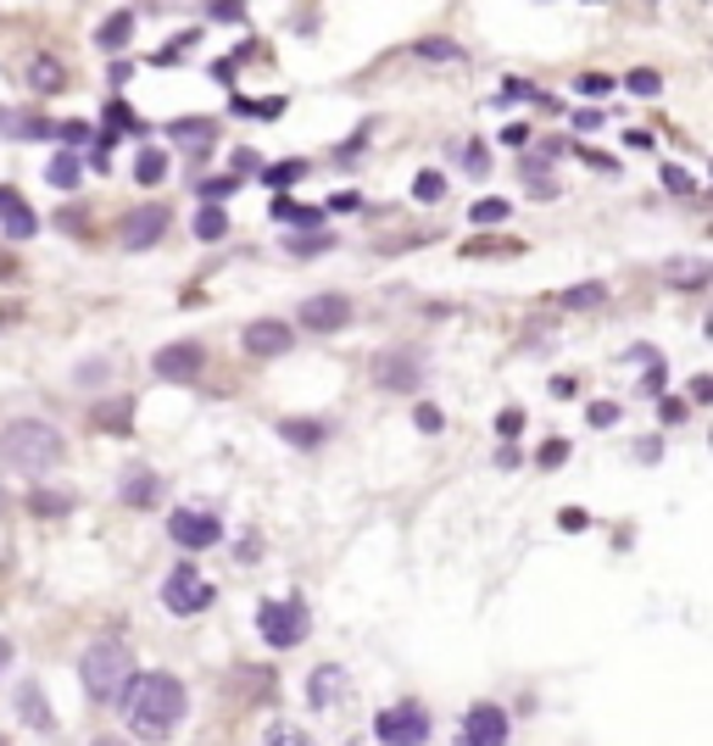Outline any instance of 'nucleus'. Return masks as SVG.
I'll use <instances>...</instances> for the list:
<instances>
[{"instance_id": "40", "label": "nucleus", "mask_w": 713, "mask_h": 746, "mask_svg": "<svg viewBox=\"0 0 713 746\" xmlns=\"http://www.w3.org/2000/svg\"><path fill=\"white\" fill-rule=\"evenodd\" d=\"M107 118H112V129H134V134H140V118H134L123 101H112V107H107Z\"/></svg>"}, {"instance_id": "22", "label": "nucleus", "mask_w": 713, "mask_h": 746, "mask_svg": "<svg viewBox=\"0 0 713 746\" xmlns=\"http://www.w3.org/2000/svg\"><path fill=\"white\" fill-rule=\"evenodd\" d=\"M96 40H101V51H123V46L134 40V12H112V18L101 23Z\"/></svg>"}, {"instance_id": "45", "label": "nucleus", "mask_w": 713, "mask_h": 746, "mask_svg": "<svg viewBox=\"0 0 713 746\" xmlns=\"http://www.w3.org/2000/svg\"><path fill=\"white\" fill-rule=\"evenodd\" d=\"M558 524H563V530H585V524H591V513H585V507H563V513H558Z\"/></svg>"}, {"instance_id": "12", "label": "nucleus", "mask_w": 713, "mask_h": 746, "mask_svg": "<svg viewBox=\"0 0 713 746\" xmlns=\"http://www.w3.org/2000/svg\"><path fill=\"white\" fill-rule=\"evenodd\" d=\"M162 234H168V206H140V212H129V223H123V245H129V251H151Z\"/></svg>"}, {"instance_id": "23", "label": "nucleus", "mask_w": 713, "mask_h": 746, "mask_svg": "<svg viewBox=\"0 0 713 746\" xmlns=\"http://www.w3.org/2000/svg\"><path fill=\"white\" fill-rule=\"evenodd\" d=\"M262 746H312V735L301 724H290V718H273L268 735H262Z\"/></svg>"}, {"instance_id": "13", "label": "nucleus", "mask_w": 713, "mask_h": 746, "mask_svg": "<svg viewBox=\"0 0 713 746\" xmlns=\"http://www.w3.org/2000/svg\"><path fill=\"white\" fill-rule=\"evenodd\" d=\"M245 351H251V356H284V351H290V323H279V317L245 323Z\"/></svg>"}, {"instance_id": "1", "label": "nucleus", "mask_w": 713, "mask_h": 746, "mask_svg": "<svg viewBox=\"0 0 713 746\" xmlns=\"http://www.w3.org/2000/svg\"><path fill=\"white\" fill-rule=\"evenodd\" d=\"M118 707H123V718L140 740H168L190 702H184V685L173 674L151 668V674H129V685L118 690Z\"/></svg>"}, {"instance_id": "26", "label": "nucleus", "mask_w": 713, "mask_h": 746, "mask_svg": "<svg viewBox=\"0 0 713 746\" xmlns=\"http://www.w3.org/2000/svg\"><path fill=\"white\" fill-rule=\"evenodd\" d=\"M195 234H201V240H223V234H229V212H223V206H201V212H195Z\"/></svg>"}, {"instance_id": "17", "label": "nucleus", "mask_w": 713, "mask_h": 746, "mask_svg": "<svg viewBox=\"0 0 713 746\" xmlns=\"http://www.w3.org/2000/svg\"><path fill=\"white\" fill-rule=\"evenodd\" d=\"M12 702H18V713H23V724H34V729H57V713H51V702L40 696V685H34V679H23Z\"/></svg>"}, {"instance_id": "15", "label": "nucleus", "mask_w": 713, "mask_h": 746, "mask_svg": "<svg viewBox=\"0 0 713 746\" xmlns=\"http://www.w3.org/2000/svg\"><path fill=\"white\" fill-rule=\"evenodd\" d=\"M340 690H345V668L323 663V668H312V674H307V702H312V707H334V702H340Z\"/></svg>"}, {"instance_id": "25", "label": "nucleus", "mask_w": 713, "mask_h": 746, "mask_svg": "<svg viewBox=\"0 0 713 746\" xmlns=\"http://www.w3.org/2000/svg\"><path fill=\"white\" fill-rule=\"evenodd\" d=\"M134 179H140V184H162V179H168V157H162V151H140V157H134Z\"/></svg>"}, {"instance_id": "16", "label": "nucleus", "mask_w": 713, "mask_h": 746, "mask_svg": "<svg viewBox=\"0 0 713 746\" xmlns=\"http://www.w3.org/2000/svg\"><path fill=\"white\" fill-rule=\"evenodd\" d=\"M90 424L107 430V435H129V430H134V402H129V396H118V402H96V407H90Z\"/></svg>"}, {"instance_id": "2", "label": "nucleus", "mask_w": 713, "mask_h": 746, "mask_svg": "<svg viewBox=\"0 0 713 746\" xmlns=\"http://www.w3.org/2000/svg\"><path fill=\"white\" fill-rule=\"evenodd\" d=\"M62 430H51L46 419H18L0 430V463L7 468H23V474H46L62 463Z\"/></svg>"}, {"instance_id": "5", "label": "nucleus", "mask_w": 713, "mask_h": 746, "mask_svg": "<svg viewBox=\"0 0 713 746\" xmlns=\"http://www.w3.org/2000/svg\"><path fill=\"white\" fill-rule=\"evenodd\" d=\"M374 735H380L385 746H424V740H430V713H424L419 702H396V707H385V713L374 718Z\"/></svg>"}, {"instance_id": "18", "label": "nucleus", "mask_w": 713, "mask_h": 746, "mask_svg": "<svg viewBox=\"0 0 713 746\" xmlns=\"http://www.w3.org/2000/svg\"><path fill=\"white\" fill-rule=\"evenodd\" d=\"M663 279L680 284V290H702V284L713 279V262H707V256H674V262L663 268Z\"/></svg>"}, {"instance_id": "4", "label": "nucleus", "mask_w": 713, "mask_h": 746, "mask_svg": "<svg viewBox=\"0 0 713 746\" xmlns=\"http://www.w3.org/2000/svg\"><path fill=\"white\" fill-rule=\"evenodd\" d=\"M257 629H262V641L268 646H301L307 641V629H312V613L301 607V602H262L257 607Z\"/></svg>"}, {"instance_id": "48", "label": "nucleus", "mask_w": 713, "mask_h": 746, "mask_svg": "<svg viewBox=\"0 0 713 746\" xmlns=\"http://www.w3.org/2000/svg\"><path fill=\"white\" fill-rule=\"evenodd\" d=\"M563 457H569V446H563V441H546V446H541V463H546V468H558Z\"/></svg>"}, {"instance_id": "32", "label": "nucleus", "mask_w": 713, "mask_h": 746, "mask_svg": "<svg viewBox=\"0 0 713 746\" xmlns=\"http://www.w3.org/2000/svg\"><path fill=\"white\" fill-rule=\"evenodd\" d=\"M624 90H635V95H657L663 79H657L652 68H635V73H624Z\"/></svg>"}, {"instance_id": "41", "label": "nucleus", "mask_w": 713, "mask_h": 746, "mask_svg": "<svg viewBox=\"0 0 713 746\" xmlns=\"http://www.w3.org/2000/svg\"><path fill=\"white\" fill-rule=\"evenodd\" d=\"M607 424H619V407L613 402H591V430H607Z\"/></svg>"}, {"instance_id": "8", "label": "nucleus", "mask_w": 713, "mask_h": 746, "mask_svg": "<svg viewBox=\"0 0 713 746\" xmlns=\"http://www.w3.org/2000/svg\"><path fill=\"white\" fill-rule=\"evenodd\" d=\"M458 746H508V713L496 702H474L463 718V740Z\"/></svg>"}, {"instance_id": "10", "label": "nucleus", "mask_w": 713, "mask_h": 746, "mask_svg": "<svg viewBox=\"0 0 713 746\" xmlns=\"http://www.w3.org/2000/svg\"><path fill=\"white\" fill-rule=\"evenodd\" d=\"M301 323H307L312 334H334V329H345V323H351V301H345V295H334V290L307 295V301H301Z\"/></svg>"}, {"instance_id": "20", "label": "nucleus", "mask_w": 713, "mask_h": 746, "mask_svg": "<svg viewBox=\"0 0 713 746\" xmlns=\"http://www.w3.org/2000/svg\"><path fill=\"white\" fill-rule=\"evenodd\" d=\"M273 218H279V223H295V229H312V234L323 229V206H301V201H290V195L273 201Z\"/></svg>"}, {"instance_id": "52", "label": "nucleus", "mask_w": 713, "mask_h": 746, "mask_svg": "<svg viewBox=\"0 0 713 746\" xmlns=\"http://www.w3.org/2000/svg\"><path fill=\"white\" fill-rule=\"evenodd\" d=\"M62 140H73V145H84V140H90V123H68V129H62Z\"/></svg>"}, {"instance_id": "51", "label": "nucleus", "mask_w": 713, "mask_h": 746, "mask_svg": "<svg viewBox=\"0 0 713 746\" xmlns=\"http://www.w3.org/2000/svg\"><path fill=\"white\" fill-rule=\"evenodd\" d=\"M663 184H669V190H691V173H680V168H663Z\"/></svg>"}, {"instance_id": "3", "label": "nucleus", "mask_w": 713, "mask_h": 746, "mask_svg": "<svg viewBox=\"0 0 713 746\" xmlns=\"http://www.w3.org/2000/svg\"><path fill=\"white\" fill-rule=\"evenodd\" d=\"M129 674H134V652L123 641H96L79 657V679H84L96 707H118V690L129 685Z\"/></svg>"}, {"instance_id": "42", "label": "nucleus", "mask_w": 713, "mask_h": 746, "mask_svg": "<svg viewBox=\"0 0 713 746\" xmlns=\"http://www.w3.org/2000/svg\"><path fill=\"white\" fill-rule=\"evenodd\" d=\"M519 430H524V413H519V407H508V413L496 419V435H502V441H513Z\"/></svg>"}, {"instance_id": "54", "label": "nucleus", "mask_w": 713, "mask_h": 746, "mask_svg": "<svg viewBox=\"0 0 713 746\" xmlns=\"http://www.w3.org/2000/svg\"><path fill=\"white\" fill-rule=\"evenodd\" d=\"M574 129H585V134H591V129H602V112H580V118H574Z\"/></svg>"}, {"instance_id": "55", "label": "nucleus", "mask_w": 713, "mask_h": 746, "mask_svg": "<svg viewBox=\"0 0 713 746\" xmlns=\"http://www.w3.org/2000/svg\"><path fill=\"white\" fill-rule=\"evenodd\" d=\"M7 663H12V641H7V635H0V668H7Z\"/></svg>"}, {"instance_id": "53", "label": "nucleus", "mask_w": 713, "mask_h": 746, "mask_svg": "<svg viewBox=\"0 0 713 746\" xmlns=\"http://www.w3.org/2000/svg\"><path fill=\"white\" fill-rule=\"evenodd\" d=\"M469 173H485V145H469V162H463Z\"/></svg>"}, {"instance_id": "14", "label": "nucleus", "mask_w": 713, "mask_h": 746, "mask_svg": "<svg viewBox=\"0 0 713 746\" xmlns=\"http://www.w3.org/2000/svg\"><path fill=\"white\" fill-rule=\"evenodd\" d=\"M118 496H123L129 507H157V496H162V480H157L151 468H123V480H118Z\"/></svg>"}, {"instance_id": "38", "label": "nucleus", "mask_w": 713, "mask_h": 746, "mask_svg": "<svg viewBox=\"0 0 713 746\" xmlns=\"http://www.w3.org/2000/svg\"><path fill=\"white\" fill-rule=\"evenodd\" d=\"M419 51H424V57H435V62H463V51H458L452 40H424Z\"/></svg>"}, {"instance_id": "28", "label": "nucleus", "mask_w": 713, "mask_h": 746, "mask_svg": "<svg viewBox=\"0 0 713 746\" xmlns=\"http://www.w3.org/2000/svg\"><path fill=\"white\" fill-rule=\"evenodd\" d=\"M508 212H513V206H508L502 195H485V201H474V206H469V218H474L480 229H485V223H508Z\"/></svg>"}, {"instance_id": "35", "label": "nucleus", "mask_w": 713, "mask_h": 746, "mask_svg": "<svg viewBox=\"0 0 713 746\" xmlns=\"http://www.w3.org/2000/svg\"><path fill=\"white\" fill-rule=\"evenodd\" d=\"M173 140H184V145L201 151V145L212 140V123H173Z\"/></svg>"}, {"instance_id": "36", "label": "nucleus", "mask_w": 713, "mask_h": 746, "mask_svg": "<svg viewBox=\"0 0 713 746\" xmlns=\"http://www.w3.org/2000/svg\"><path fill=\"white\" fill-rule=\"evenodd\" d=\"M234 190H240V173H223V179H207V184H201L207 201H229Z\"/></svg>"}, {"instance_id": "43", "label": "nucleus", "mask_w": 713, "mask_h": 746, "mask_svg": "<svg viewBox=\"0 0 713 746\" xmlns=\"http://www.w3.org/2000/svg\"><path fill=\"white\" fill-rule=\"evenodd\" d=\"M524 184H530V190H541V195H552V190H558V184L546 179V168H535V162L524 168Z\"/></svg>"}, {"instance_id": "9", "label": "nucleus", "mask_w": 713, "mask_h": 746, "mask_svg": "<svg viewBox=\"0 0 713 746\" xmlns=\"http://www.w3.org/2000/svg\"><path fill=\"white\" fill-rule=\"evenodd\" d=\"M419 373H424L419 351H380V356H374V385H380V391H413Z\"/></svg>"}, {"instance_id": "33", "label": "nucleus", "mask_w": 713, "mask_h": 746, "mask_svg": "<svg viewBox=\"0 0 713 746\" xmlns=\"http://www.w3.org/2000/svg\"><path fill=\"white\" fill-rule=\"evenodd\" d=\"M307 173V162H279V168H268L262 179H268V190H284V184H295Z\"/></svg>"}, {"instance_id": "27", "label": "nucleus", "mask_w": 713, "mask_h": 746, "mask_svg": "<svg viewBox=\"0 0 713 746\" xmlns=\"http://www.w3.org/2000/svg\"><path fill=\"white\" fill-rule=\"evenodd\" d=\"M29 84H34V90H46V95H57L68 79H62V68H57V62H29Z\"/></svg>"}, {"instance_id": "24", "label": "nucleus", "mask_w": 713, "mask_h": 746, "mask_svg": "<svg viewBox=\"0 0 713 746\" xmlns=\"http://www.w3.org/2000/svg\"><path fill=\"white\" fill-rule=\"evenodd\" d=\"M279 435H284L290 446H323V424H307V419H284Z\"/></svg>"}, {"instance_id": "6", "label": "nucleus", "mask_w": 713, "mask_h": 746, "mask_svg": "<svg viewBox=\"0 0 713 746\" xmlns=\"http://www.w3.org/2000/svg\"><path fill=\"white\" fill-rule=\"evenodd\" d=\"M212 596H218V591H212L190 563H179V568L162 579V607H168V613H201V607H212Z\"/></svg>"}, {"instance_id": "21", "label": "nucleus", "mask_w": 713, "mask_h": 746, "mask_svg": "<svg viewBox=\"0 0 713 746\" xmlns=\"http://www.w3.org/2000/svg\"><path fill=\"white\" fill-rule=\"evenodd\" d=\"M46 179H51L57 190H79V179H84V162H79L73 151H57V157L46 162Z\"/></svg>"}, {"instance_id": "30", "label": "nucleus", "mask_w": 713, "mask_h": 746, "mask_svg": "<svg viewBox=\"0 0 713 746\" xmlns=\"http://www.w3.org/2000/svg\"><path fill=\"white\" fill-rule=\"evenodd\" d=\"M602 301H607V284H596V279H591V284H574V290L563 295V306H602Z\"/></svg>"}, {"instance_id": "47", "label": "nucleus", "mask_w": 713, "mask_h": 746, "mask_svg": "<svg viewBox=\"0 0 713 746\" xmlns=\"http://www.w3.org/2000/svg\"><path fill=\"white\" fill-rule=\"evenodd\" d=\"M657 419H663V424H680V419H685V402H669V396H663V402H657Z\"/></svg>"}, {"instance_id": "37", "label": "nucleus", "mask_w": 713, "mask_h": 746, "mask_svg": "<svg viewBox=\"0 0 713 746\" xmlns=\"http://www.w3.org/2000/svg\"><path fill=\"white\" fill-rule=\"evenodd\" d=\"M413 195H419V201H441V195H446V179H441V173H419V179H413Z\"/></svg>"}, {"instance_id": "7", "label": "nucleus", "mask_w": 713, "mask_h": 746, "mask_svg": "<svg viewBox=\"0 0 713 746\" xmlns=\"http://www.w3.org/2000/svg\"><path fill=\"white\" fill-rule=\"evenodd\" d=\"M168 535H173L184 552H207V546L223 541V518H212V513H201V507H179V513L168 518Z\"/></svg>"}, {"instance_id": "34", "label": "nucleus", "mask_w": 713, "mask_h": 746, "mask_svg": "<svg viewBox=\"0 0 713 746\" xmlns=\"http://www.w3.org/2000/svg\"><path fill=\"white\" fill-rule=\"evenodd\" d=\"M284 251H295V256H323V251H329V234L318 229V234H301V240H284Z\"/></svg>"}, {"instance_id": "46", "label": "nucleus", "mask_w": 713, "mask_h": 746, "mask_svg": "<svg viewBox=\"0 0 713 746\" xmlns=\"http://www.w3.org/2000/svg\"><path fill=\"white\" fill-rule=\"evenodd\" d=\"M356 206H363V195H351V190H340V195H334V201H329L323 212H356Z\"/></svg>"}, {"instance_id": "50", "label": "nucleus", "mask_w": 713, "mask_h": 746, "mask_svg": "<svg viewBox=\"0 0 713 746\" xmlns=\"http://www.w3.org/2000/svg\"><path fill=\"white\" fill-rule=\"evenodd\" d=\"M245 7H212V23H240Z\"/></svg>"}, {"instance_id": "49", "label": "nucleus", "mask_w": 713, "mask_h": 746, "mask_svg": "<svg viewBox=\"0 0 713 746\" xmlns=\"http://www.w3.org/2000/svg\"><path fill=\"white\" fill-rule=\"evenodd\" d=\"M713 396V380H707V373H696V380H691V402H707Z\"/></svg>"}, {"instance_id": "19", "label": "nucleus", "mask_w": 713, "mask_h": 746, "mask_svg": "<svg viewBox=\"0 0 713 746\" xmlns=\"http://www.w3.org/2000/svg\"><path fill=\"white\" fill-rule=\"evenodd\" d=\"M0 218H7V234H12V240H29V234L40 229V218L23 206L18 190H0Z\"/></svg>"}, {"instance_id": "39", "label": "nucleus", "mask_w": 713, "mask_h": 746, "mask_svg": "<svg viewBox=\"0 0 713 746\" xmlns=\"http://www.w3.org/2000/svg\"><path fill=\"white\" fill-rule=\"evenodd\" d=\"M574 90H585V95H607L613 79H607V73H585V79H574Z\"/></svg>"}, {"instance_id": "11", "label": "nucleus", "mask_w": 713, "mask_h": 746, "mask_svg": "<svg viewBox=\"0 0 713 746\" xmlns=\"http://www.w3.org/2000/svg\"><path fill=\"white\" fill-rule=\"evenodd\" d=\"M201 362H207V351L195 340H179V345H162L157 351V373H162V380H173V385H190L195 373H201Z\"/></svg>"}, {"instance_id": "56", "label": "nucleus", "mask_w": 713, "mask_h": 746, "mask_svg": "<svg viewBox=\"0 0 713 746\" xmlns=\"http://www.w3.org/2000/svg\"><path fill=\"white\" fill-rule=\"evenodd\" d=\"M96 746H118V740H96Z\"/></svg>"}, {"instance_id": "44", "label": "nucleus", "mask_w": 713, "mask_h": 746, "mask_svg": "<svg viewBox=\"0 0 713 746\" xmlns=\"http://www.w3.org/2000/svg\"><path fill=\"white\" fill-rule=\"evenodd\" d=\"M413 424H419L424 435H435V430H441V407H430V402H424V407L413 413Z\"/></svg>"}, {"instance_id": "29", "label": "nucleus", "mask_w": 713, "mask_h": 746, "mask_svg": "<svg viewBox=\"0 0 713 746\" xmlns=\"http://www.w3.org/2000/svg\"><path fill=\"white\" fill-rule=\"evenodd\" d=\"M29 507H34L40 518H62V513L73 507V496H62V491H34V496H29Z\"/></svg>"}, {"instance_id": "31", "label": "nucleus", "mask_w": 713, "mask_h": 746, "mask_svg": "<svg viewBox=\"0 0 713 746\" xmlns=\"http://www.w3.org/2000/svg\"><path fill=\"white\" fill-rule=\"evenodd\" d=\"M234 112H240V118H262V123H268V118H279V112H284V101H245V95H234Z\"/></svg>"}]
</instances>
